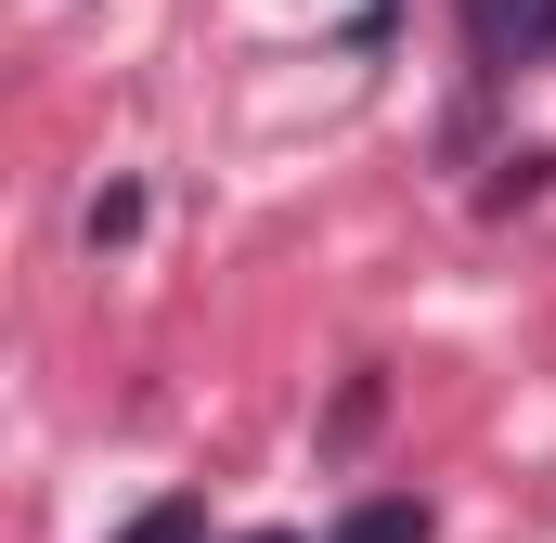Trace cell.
Instances as JSON below:
<instances>
[{
    "instance_id": "6da1fadb",
    "label": "cell",
    "mask_w": 556,
    "mask_h": 543,
    "mask_svg": "<svg viewBox=\"0 0 556 543\" xmlns=\"http://www.w3.org/2000/svg\"><path fill=\"white\" fill-rule=\"evenodd\" d=\"M466 65H479V78L556 65V0H466Z\"/></svg>"
},
{
    "instance_id": "7a4b0ae2",
    "label": "cell",
    "mask_w": 556,
    "mask_h": 543,
    "mask_svg": "<svg viewBox=\"0 0 556 543\" xmlns=\"http://www.w3.org/2000/svg\"><path fill=\"white\" fill-rule=\"evenodd\" d=\"M324 543H427V505H415V492H376V505H350Z\"/></svg>"
},
{
    "instance_id": "3957f363",
    "label": "cell",
    "mask_w": 556,
    "mask_h": 543,
    "mask_svg": "<svg viewBox=\"0 0 556 543\" xmlns=\"http://www.w3.org/2000/svg\"><path fill=\"white\" fill-rule=\"evenodd\" d=\"M117 543H207V492H155Z\"/></svg>"
},
{
    "instance_id": "5b68a950",
    "label": "cell",
    "mask_w": 556,
    "mask_h": 543,
    "mask_svg": "<svg viewBox=\"0 0 556 543\" xmlns=\"http://www.w3.org/2000/svg\"><path fill=\"white\" fill-rule=\"evenodd\" d=\"M247 543H298V531H247Z\"/></svg>"
},
{
    "instance_id": "277c9868",
    "label": "cell",
    "mask_w": 556,
    "mask_h": 543,
    "mask_svg": "<svg viewBox=\"0 0 556 543\" xmlns=\"http://www.w3.org/2000/svg\"><path fill=\"white\" fill-rule=\"evenodd\" d=\"M130 233H142V194H130V181H117V194H91V247H130Z\"/></svg>"
}]
</instances>
